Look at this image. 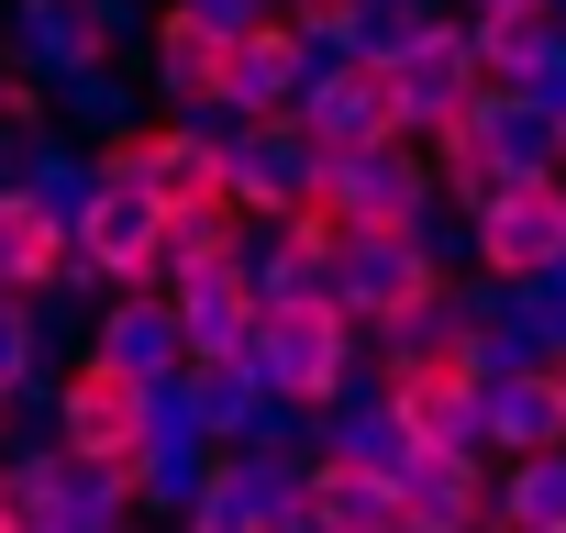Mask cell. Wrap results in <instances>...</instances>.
<instances>
[{
    "instance_id": "5bb4252c",
    "label": "cell",
    "mask_w": 566,
    "mask_h": 533,
    "mask_svg": "<svg viewBox=\"0 0 566 533\" xmlns=\"http://www.w3.org/2000/svg\"><path fill=\"white\" fill-rule=\"evenodd\" d=\"M12 45H23V79H45V90H78V79L123 67V56L101 45V12H90V0H12Z\"/></svg>"
},
{
    "instance_id": "52a82bcc",
    "label": "cell",
    "mask_w": 566,
    "mask_h": 533,
    "mask_svg": "<svg viewBox=\"0 0 566 533\" xmlns=\"http://www.w3.org/2000/svg\"><path fill=\"white\" fill-rule=\"evenodd\" d=\"M555 266H566V178H511V189L467 222V279L544 290Z\"/></svg>"
},
{
    "instance_id": "ac0fdd59",
    "label": "cell",
    "mask_w": 566,
    "mask_h": 533,
    "mask_svg": "<svg viewBox=\"0 0 566 533\" xmlns=\"http://www.w3.org/2000/svg\"><path fill=\"white\" fill-rule=\"evenodd\" d=\"M290 23L312 56H367L378 45V0H290Z\"/></svg>"
},
{
    "instance_id": "cb8c5ba5",
    "label": "cell",
    "mask_w": 566,
    "mask_h": 533,
    "mask_svg": "<svg viewBox=\"0 0 566 533\" xmlns=\"http://www.w3.org/2000/svg\"><path fill=\"white\" fill-rule=\"evenodd\" d=\"M0 478H12V456H0Z\"/></svg>"
},
{
    "instance_id": "30bf717a",
    "label": "cell",
    "mask_w": 566,
    "mask_h": 533,
    "mask_svg": "<svg viewBox=\"0 0 566 533\" xmlns=\"http://www.w3.org/2000/svg\"><path fill=\"white\" fill-rule=\"evenodd\" d=\"M0 290L12 301H45V290H101L90 255H78V222L45 211L23 178H0Z\"/></svg>"
},
{
    "instance_id": "d6986e66",
    "label": "cell",
    "mask_w": 566,
    "mask_h": 533,
    "mask_svg": "<svg viewBox=\"0 0 566 533\" xmlns=\"http://www.w3.org/2000/svg\"><path fill=\"white\" fill-rule=\"evenodd\" d=\"M56 112H67V123H90L101 145H123V134L145 123V112H134V79H123V67H101V79H78V90H56Z\"/></svg>"
},
{
    "instance_id": "603a6c76",
    "label": "cell",
    "mask_w": 566,
    "mask_h": 533,
    "mask_svg": "<svg viewBox=\"0 0 566 533\" xmlns=\"http://www.w3.org/2000/svg\"><path fill=\"white\" fill-rule=\"evenodd\" d=\"M0 533H34V522H23V500H12V478H0Z\"/></svg>"
},
{
    "instance_id": "9a60e30c",
    "label": "cell",
    "mask_w": 566,
    "mask_h": 533,
    "mask_svg": "<svg viewBox=\"0 0 566 533\" xmlns=\"http://www.w3.org/2000/svg\"><path fill=\"white\" fill-rule=\"evenodd\" d=\"M90 356L134 367L145 389H178V378H189V334H178V301H167V290H134V301H101V334H90Z\"/></svg>"
},
{
    "instance_id": "5b68a950",
    "label": "cell",
    "mask_w": 566,
    "mask_h": 533,
    "mask_svg": "<svg viewBox=\"0 0 566 533\" xmlns=\"http://www.w3.org/2000/svg\"><path fill=\"white\" fill-rule=\"evenodd\" d=\"M101 178H134L167 222H211L233 211V167H222V123H178V112H145L123 145H90Z\"/></svg>"
},
{
    "instance_id": "d4e9b609",
    "label": "cell",
    "mask_w": 566,
    "mask_h": 533,
    "mask_svg": "<svg viewBox=\"0 0 566 533\" xmlns=\"http://www.w3.org/2000/svg\"><path fill=\"white\" fill-rule=\"evenodd\" d=\"M290 533H312V522H290Z\"/></svg>"
},
{
    "instance_id": "8fae6325",
    "label": "cell",
    "mask_w": 566,
    "mask_h": 533,
    "mask_svg": "<svg viewBox=\"0 0 566 533\" xmlns=\"http://www.w3.org/2000/svg\"><path fill=\"white\" fill-rule=\"evenodd\" d=\"M167 301H178L189 367H211V378H255V334H266V290H255V266H222V279L167 290Z\"/></svg>"
},
{
    "instance_id": "8992f818",
    "label": "cell",
    "mask_w": 566,
    "mask_h": 533,
    "mask_svg": "<svg viewBox=\"0 0 566 533\" xmlns=\"http://www.w3.org/2000/svg\"><path fill=\"white\" fill-rule=\"evenodd\" d=\"M290 123L312 134V156H323V167L378 156V145H411V123H400V79H389L378 56H323Z\"/></svg>"
},
{
    "instance_id": "7402d4cb",
    "label": "cell",
    "mask_w": 566,
    "mask_h": 533,
    "mask_svg": "<svg viewBox=\"0 0 566 533\" xmlns=\"http://www.w3.org/2000/svg\"><path fill=\"white\" fill-rule=\"evenodd\" d=\"M200 23H222V34H244V23H266V12H290V0H189Z\"/></svg>"
},
{
    "instance_id": "277c9868",
    "label": "cell",
    "mask_w": 566,
    "mask_h": 533,
    "mask_svg": "<svg viewBox=\"0 0 566 533\" xmlns=\"http://www.w3.org/2000/svg\"><path fill=\"white\" fill-rule=\"evenodd\" d=\"M389 79H400V123H411V145H444V134L489 101L478 23L455 12V0H411V12H400V56H389Z\"/></svg>"
},
{
    "instance_id": "7a4b0ae2",
    "label": "cell",
    "mask_w": 566,
    "mask_h": 533,
    "mask_svg": "<svg viewBox=\"0 0 566 533\" xmlns=\"http://www.w3.org/2000/svg\"><path fill=\"white\" fill-rule=\"evenodd\" d=\"M156 433H167V389H145L112 356H67V378L45 389V445L90 478H145Z\"/></svg>"
},
{
    "instance_id": "3957f363",
    "label": "cell",
    "mask_w": 566,
    "mask_h": 533,
    "mask_svg": "<svg viewBox=\"0 0 566 533\" xmlns=\"http://www.w3.org/2000/svg\"><path fill=\"white\" fill-rule=\"evenodd\" d=\"M301 222H323V233H345V244H400V233H433V222H455V211H444L433 145H378V156L323 167V189H312Z\"/></svg>"
},
{
    "instance_id": "7c38bea8",
    "label": "cell",
    "mask_w": 566,
    "mask_h": 533,
    "mask_svg": "<svg viewBox=\"0 0 566 533\" xmlns=\"http://www.w3.org/2000/svg\"><path fill=\"white\" fill-rule=\"evenodd\" d=\"M566 456V356H522L489 378V467Z\"/></svg>"
},
{
    "instance_id": "6da1fadb",
    "label": "cell",
    "mask_w": 566,
    "mask_h": 533,
    "mask_svg": "<svg viewBox=\"0 0 566 533\" xmlns=\"http://www.w3.org/2000/svg\"><path fill=\"white\" fill-rule=\"evenodd\" d=\"M367 411L389 422L400 456H489V345L478 334H422L367 367Z\"/></svg>"
},
{
    "instance_id": "44dd1931",
    "label": "cell",
    "mask_w": 566,
    "mask_h": 533,
    "mask_svg": "<svg viewBox=\"0 0 566 533\" xmlns=\"http://www.w3.org/2000/svg\"><path fill=\"white\" fill-rule=\"evenodd\" d=\"M467 23H566V0H455Z\"/></svg>"
},
{
    "instance_id": "2e32d148",
    "label": "cell",
    "mask_w": 566,
    "mask_h": 533,
    "mask_svg": "<svg viewBox=\"0 0 566 533\" xmlns=\"http://www.w3.org/2000/svg\"><path fill=\"white\" fill-rule=\"evenodd\" d=\"M489 533H566V456L500 467V522H489Z\"/></svg>"
},
{
    "instance_id": "e0dca14e",
    "label": "cell",
    "mask_w": 566,
    "mask_h": 533,
    "mask_svg": "<svg viewBox=\"0 0 566 533\" xmlns=\"http://www.w3.org/2000/svg\"><path fill=\"white\" fill-rule=\"evenodd\" d=\"M45 389V301L0 290V400H34Z\"/></svg>"
},
{
    "instance_id": "ba28073f",
    "label": "cell",
    "mask_w": 566,
    "mask_h": 533,
    "mask_svg": "<svg viewBox=\"0 0 566 533\" xmlns=\"http://www.w3.org/2000/svg\"><path fill=\"white\" fill-rule=\"evenodd\" d=\"M90 167H101V156H90ZM78 255H90V279H101L112 301L167 290V211H156L134 178H90V200H78Z\"/></svg>"
},
{
    "instance_id": "9c48e42d",
    "label": "cell",
    "mask_w": 566,
    "mask_h": 533,
    "mask_svg": "<svg viewBox=\"0 0 566 533\" xmlns=\"http://www.w3.org/2000/svg\"><path fill=\"white\" fill-rule=\"evenodd\" d=\"M145 79H156V112H178V123H222V90H233V34H222V23H200L189 0H156Z\"/></svg>"
},
{
    "instance_id": "4fadbf2b",
    "label": "cell",
    "mask_w": 566,
    "mask_h": 533,
    "mask_svg": "<svg viewBox=\"0 0 566 533\" xmlns=\"http://www.w3.org/2000/svg\"><path fill=\"white\" fill-rule=\"evenodd\" d=\"M489 522H500L489 456H411L400 467V533H489Z\"/></svg>"
},
{
    "instance_id": "ffe728a7",
    "label": "cell",
    "mask_w": 566,
    "mask_h": 533,
    "mask_svg": "<svg viewBox=\"0 0 566 533\" xmlns=\"http://www.w3.org/2000/svg\"><path fill=\"white\" fill-rule=\"evenodd\" d=\"M90 12H101V45H112V56H145V34H156L145 0H90Z\"/></svg>"
}]
</instances>
